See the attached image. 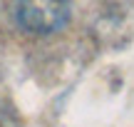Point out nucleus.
Segmentation results:
<instances>
[{
  "mask_svg": "<svg viewBox=\"0 0 134 127\" xmlns=\"http://www.w3.org/2000/svg\"><path fill=\"white\" fill-rule=\"evenodd\" d=\"M67 15V0H18V23L30 33H55Z\"/></svg>",
  "mask_w": 134,
  "mask_h": 127,
  "instance_id": "1",
  "label": "nucleus"
}]
</instances>
